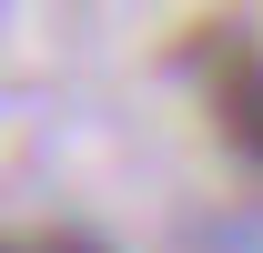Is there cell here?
Returning <instances> with one entry per match:
<instances>
[{
	"mask_svg": "<svg viewBox=\"0 0 263 253\" xmlns=\"http://www.w3.org/2000/svg\"><path fill=\"white\" fill-rule=\"evenodd\" d=\"M31 253H111V243H101V233H71V223H61V233H41Z\"/></svg>",
	"mask_w": 263,
	"mask_h": 253,
	"instance_id": "cell-2",
	"label": "cell"
},
{
	"mask_svg": "<svg viewBox=\"0 0 263 253\" xmlns=\"http://www.w3.org/2000/svg\"><path fill=\"white\" fill-rule=\"evenodd\" d=\"M0 253H31V243H10V233H0Z\"/></svg>",
	"mask_w": 263,
	"mask_h": 253,
	"instance_id": "cell-3",
	"label": "cell"
},
{
	"mask_svg": "<svg viewBox=\"0 0 263 253\" xmlns=\"http://www.w3.org/2000/svg\"><path fill=\"white\" fill-rule=\"evenodd\" d=\"M213 132H223L233 162L263 172V41H223V61H213Z\"/></svg>",
	"mask_w": 263,
	"mask_h": 253,
	"instance_id": "cell-1",
	"label": "cell"
}]
</instances>
